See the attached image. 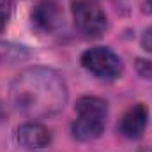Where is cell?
<instances>
[{
    "instance_id": "obj_5",
    "label": "cell",
    "mask_w": 152,
    "mask_h": 152,
    "mask_svg": "<svg viewBox=\"0 0 152 152\" xmlns=\"http://www.w3.org/2000/svg\"><path fill=\"white\" fill-rule=\"evenodd\" d=\"M16 142L20 147L28 151H39L51 143V133L46 126L39 122H27L21 124L16 131Z\"/></svg>"
},
{
    "instance_id": "obj_8",
    "label": "cell",
    "mask_w": 152,
    "mask_h": 152,
    "mask_svg": "<svg viewBox=\"0 0 152 152\" xmlns=\"http://www.w3.org/2000/svg\"><path fill=\"white\" fill-rule=\"evenodd\" d=\"M142 46H143V50H147L149 53H152V27L145 28V32L142 36Z\"/></svg>"
},
{
    "instance_id": "obj_11",
    "label": "cell",
    "mask_w": 152,
    "mask_h": 152,
    "mask_svg": "<svg viewBox=\"0 0 152 152\" xmlns=\"http://www.w3.org/2000/svg\"><path fill=\"white\" fill-rule=\"evenodd\" d=\"M138 152H152V147H145V149H142V151H138Z\"/></svg>"
},
{
    "instance_id": "obj_1",
    "label": "cell",
    "mask_w": 152,
    "mask_h": 152,
    "mask_svg": "<svg viewBox=\"0 0 152 152\" xmlns=\"http://www.w3.org/2000/svg\"><path fill=\"white\" fill-rule=\"evenodd\" d=\"M11 101L27 117H53L67 103V85L62 75L51 67H28L11 83Z\"/></svg>"
},
{
    "instance_id": "obj_6",
    "label": "cell",
    "mask_w": 152,
    "mask_h": 152,
    "mask_svg": "<svg viewBox=\"0 0 152 152\" xmlns=\"http://www.w3.org/2000/svg\"><path fill=\"white\" fill-rule=\"evenodd\" d=\"M147 120H149V110H147V106L142 104V103H138V104L131 106L126 113L122 115L120 124H118V133L122 136L129 138V140H138L145 133Z\"/></svg>"
},
{
    "instance_id": "obj_3",
    "label": "cell",
    "mask_w": 152,
    "mask_h": 152,
    "mask_svg": "<svg viewBox=\"0 0 152 152\" xmlns=\"http://www.w3.org/2000/svg\"><path fill=\"white\" fill-rule=\"evenodd\" d=\"M81 66L88 73L103 80H115L122 75V69H124L118 55L104 46H96L87 50L81 55Z\"/></svg>"
},
{
    "instance_id": "obj_7",
    "label": "cell",
    "mask_w": 152,
    "mask_h": 152,
    "mask_svg": "<svg viewBox=\"0 0 152 152\" xmlns=\"http://www.w3.org/2000/svg\"><path fill=\"white\" fill-rule=\"evenodd\" d=\"M32 21L41 32H55L62 25V11L55 2H41L32 12Z\"/></svg>"
},
{
    "instance_id": "obj_4",
    "label": "cell",
    "mask_w": 152,
    "mask_h": 152,
    "mask_svg": "<svg viewBox=\"0 0 152 152\" xmlns=\"http://www.w3.org/2000/svg\"><path fill=\"white\" fill-rule=\"evenodd\" d=\"M73 18L76 28L85 37H101L108 28V20L104 11L88 0L73 2Z\"/></svg>"
},
{
    "instance_id": "obj_2",
    "label": "cell",
    "mask_w": 152,
    "mask_h": 152,
    "mask_svg": "<svg viewBox=\"0 0 152 152\" xmlns=\"http://www.w3.org/2000/svg\"><path fill=\"white\" fill-rule=\"evenodd\" d=\"M78 118L73 124V136L80 142H90L103 134L108 117V104L96 96H83L76 103Z\"/></svg>"
},
{
    "instance_id": "obj_10",
    "label": "cell",
    "mask_w": 152,
    "mask_h": 152,
    "mask_svg": "<svg viewBox=\"0 0 152 152\" xmlns=\"http://www.w3.org/2000/svg\"><path fill=\"white\" fill-rule=\"evenodd\" d=\"M4 25H5V14L0 11V30L4 28Z\"/></svg>"
},
{
    "instance_id": "obj_9",
    "label": "cell",
    "mask_w": 152,
    "mask_h": 152,
    "mask_svg": "<svg viewBox=\"0 0 152 152\" xmlns=\"http://www.w3.org/2000/svg\"><path fill=\"white\" fill-rule=\"evenodd\" d=\"M143 9L152 14V0H145V2H143Z\"/></svg>"
}]
</instances>
